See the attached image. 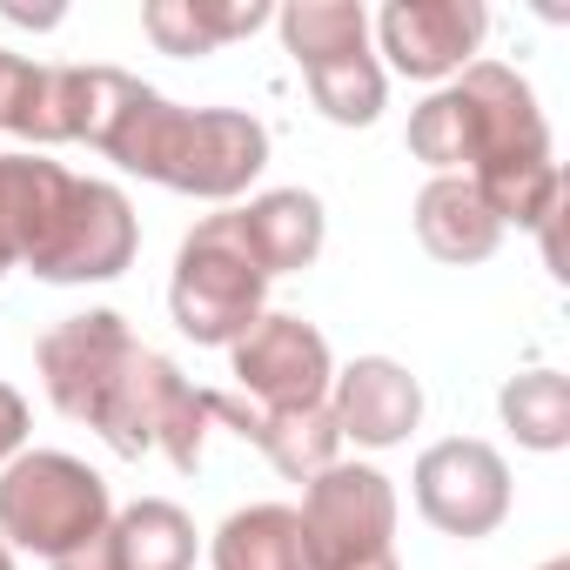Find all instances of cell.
Wrapping results in <instances>:
<instances>
[{
	"instance_id": "6da1fadb",
	"label": "cell",
	"mask_w": 570,
	"mask_h": 570,
	"mask_svg": "<svg viewBox=\"0 0 570 570\" xmlns=\"http://www.w3.org/2000/svg\"><path fill=\"white\" fill-rule=\"evenodd\" d=\"M75 141L195 202H235L268 168V128L248 108H181L121 68H75Z\"/></svg>"
},
{
	"instance_id": "7a4b0ae2",
	"label": "cell",
	"mask_w": 570,
	"mask_h": 570,
	"mask_svg": "<svg viewBox=\"0 0 570 570\" xmlns=\"http://www.w3.org/2000/svg\"><path fill=\"white\" fill-rule=\"evenodd\" d=\"M410 155L436 175H463L503 228H543L563 215V175L530 81L503 61H470L410 115Z\"/></svg>"
},
{
	"instance_id": "3957f363",
	"label": "cell",
	"mask_w": 570,
	"mask_h": 570,
	"mask_svg": "<svg viewBox=\"0 0 570 570\" xmlns=\"http://www.w3.org/2000/svg\"><path fill=\"white\" fill-rule=\"evenodd\" d=\"M168 316L188 343L202 350H228L242 343L262 316H268V275L255 268V255L235 235V215H202L181 248H175V275H168Z\"/></svg>"
},
{
	"instance_id": "277c9868",
	"label": "cell",
	"mask_w": 570,
	"mask_h": 570,
	"mask_svg": "<svg viewBox=\"0 0 570 570\" xmlns=\"http://www.w3.org/2000/svg\"><path fill=\"white\" fill-rule=\"evenodd\" d=\"M115 523V497L101 470L68 450H21L0 470V543L28 557H68Z\"/></svg>"
},
{
	"instance_id": "5b68a950",
	"label": "cell",
	"mask_w": 570,
	"mask_h": 570,
	"mask_svg": "<svg viewBox=\"0 0 570 570\" xmlns=\"http://www.w3.org/2000/svg\"><path fill=\"white\" fill-rule=\"evenodd\" d=\"M215 430V410H208V390L188 383L168 356H155L148 343L128 356V370L115 376L101 416H95V436L115 450V456H148L161 450L181 476L202 470V443Z\"/></svg>"
},
{
	"instance_id": "8992f818",
	"label": "cell",
	"mask_w": 570,
	"mask_h": 570,
	"mask_svg": "<svg viewBox=\"0 0 570 570\" xmlns=\"http://www.w3.org/2000/svg\"><path fill=\"white\" fill-rule=\"evenodd\" d=\"M309 570H383L396 550V483L376 463H330L296 503Z\"/></svg>"
},
{
	"instance_id": "52a82bcc",
	"label": "cell",
	"mask_w": 570,
	"mask_h": 570,
	"mask_svg": "<svg viewBox=\"0 0 570 570\" xmlns=\"http://www.w3.org/2000/svg\"><path fill=\"white\" fill-rule=\"evenodd\" d=\"M135 248H141V222H135V202L115 188V181H95V175H75L41 248L28 255V268L41 282H115L135 268Z\"/></svg>"
},
{
	"instance_id": "ba28073f",
	"label": "cell",
	"mask_w": 570,
	"mask_h": 570,
	"mask_svg": "<svg viewBox=\"0 0 570 570\" xmlns=\"http://www.w3.org/2000/svg\"><path fill=\"white\" fill-rule=\"evenodd\" d=\"M410 497H416L423 523H436L443 537L476 543V537L503 530V517H510V463L483 436H443L416 456Z\"/></svg>"
},
{
	"instance_id": "9c48e42d",
	"label": "cell",
	"mask_w": 570,
	"mask_h": 570,
	"mask_svg": "<svg viewBox=\"0 0 570 570\" xmlns=\"http://www.w3.org/2000/svg\"><path fill=\"white\" fill-rule=\"evenodd\" d=\"M228 376H235V396L255 410H316L330 403L336 356L316 323L268 309L242 343H228Z\"/></svg>"
},
{
	"instance_id": "30bf717a",
	"label": "cell",
	"mask_w": 570,
	"mask_h": 570,
	"mask_svg": "<svg viewBox=\"0 0 570 570\" xmlns=\"http://www.w3.org/2000/svg\"><path fill=\"white\" fill-rule=\"evenodd\" d=\"M370 35H376V61H390L410 81L443 88L476 61V48L490 35V8L483 0H383Z\"/></svg>"
},
{
	"instance_id": "8fae6325",
	"label": "cell",
	"mask_w": 570,
	"mask_h": 570,
	"mask_svg": "<svg viewBox=\"0 0 570 570\" xmlns=\"http://www.w3.org/2000/svg\"><path fill=\"white\" fill-rule=\"evenodd\" d=\"M135 350H141V343H135V330H128L115 309H88V316L55 323V330L35 343V370H41V383H48V403H55L68 423H88V430H95V416H101V403H108V390H115V376L128 370Z\"/></svg>"
},
{
	"instance_id": "7c38bea8",
	"label": "cell",
	"mask_w": 570,
	"mask_h": 570,
	"mask_svg": "<svg viewBox=\"0 0 570 570\" xmlns=\"http://www.w3.org/2000/svg\"><path fill=\"white\" fill-rule=\"evenodd\" d=\"M330 416H336L343 443H356V450H396L423 423V383L396 356H356L330 383Z\"/></svg>"
},
{
	"instance_id": "4fadbf2b",
	"label": "cell",
	"mask_w": 570,
	"mask_h": 570,
	"mask_svg": "<svg viewBox=\"0 0 570 570\" xmlns=\"http://www.w3.org/2000/svg\"><path fill=\"white\" fill-rule=\"evenodd\" d=\"M208 410H215V423H228L242 443H255L289 483H309V476H323L330 463H343V436H336L330 403H316V410H255V403H242L235 390H208Z\"/></svg>"
},
{
	"instance_id": "5bb4252c",
	"label": "cell",
	"mask_w": 570,
	"mask_h": 570,
	"mask_svg": "<svg viewBox=\"0 0 570 570\" xmlns=\"http://www.w3.org/2000/svg\"><path fill=\"white\" fill-rule=\"evenodd\" d=\"M228 215H235V235H242V248L255 255V268L268 282L309 268L323 255V242H330L323 195H309V188H262V195H248Z\"/></svg>"
},
{
	"instance_id": "9a60e30c",
	"label": "cell",
	"mask_w": 570,
	"mask_h": 570,
	"mask_svg": "<svg viewBox=\"0 0 570 570\" xmlns=\"http://www.w3.org/2000/svg\"><path fill=\"white\" fill-rule=\"evenodd\" d=\"M410 222H416V242H423L436 262H450V268H476V262H490L497 242H503V222L490 215V202H483L463 175H430Z\"/></svg>"
},
{
	"instance_id": "2e32d148",
	"label": "cell",
	"mask_w": 570,
	"mask_h": 570,
	"mask_svg": "<svg viewBox=\"0 0 570 570\" xmlns=\"http://www.w3.org/2000/svg\"><path fill=\"white\" fill-rule=\"evenodd\" d=\"M275 8L268 0H148L141 8V35L175 55V61H202V55H222L228 41L268 28Z\"/></svg>"
},
{
	"instance_id": "e0dca14e",
	"label": "cell",
	"mask_w": 570,
	"mask_h": 570,
	"mask_svg": "<svg viewBox=\"0 0 570 570\" xmlns=\"http://www.w3.org/2000/svg\"><path fill=\"white\" fill-rule=\"evenodd\" d=\"M68 181L75 175L61 161H48V155H0V275L21 268L41 248Z\"/></svg>"
},
{
	"instance_id": "ac0fdd59",
	"label": "cell",
	"mask_w": 570,
	"mask_h": 570,
	"mask_svg": "<svg viewBox=\"0 0 570 570\" xmlns=\"http://www.w3.org/2000/svg\"><path fill=\"white\" fill-rule=\"evenodd\" d=\"M208 563L215 570H309L296 503H242V510H228L222 530L208 537Z\"/></svg>"
},
{
	"instance_id": "d6986e66",
	"label": "cell",
	"mask_w": 570,
	"mask_h": 570,
	"mask_svg": "<svg viewBox=\"0 0 570 570\" xmlns=\"http://www.w3.org/2000/svg\"><path fill=\"white\" fill-rule=\"evenodd\" d=\"M108 537L121 570H195V550H202L195 517L168 497H135L128 510H115Z\"/></svg>"
},
{
	"instance_id": "ffe728a7",
	"label": "cell",
	"mask_w": 570,
	"mask_h": 570,
	"mask_svg": "<svg viewBox=\"0 0 570 570\" xmlns=\"http://www.w3.org/2000/svg\"><path fill=\"white\" fill-rule=\"evenodd\" d=\"M303 81H309V101L323 108V121H336V128H370L390 108V75H383L376 48L303 61Z\"/></svg>"
},
{
	"instance_id": "44dd1931",
	"label": "cell",
	"mask_w": 570,
	"mask_h": 570,
	"mask_svg": "<svg viewBox=\"0 0 570 570\" xmlns=\"http://www.w3.org/2000/svg\"><path fill=\"white\" fill-rule=\"evenodd\" d=\"M497 416L523 450L557 456L570 443V383L557 370H523V376H510L497 390Z\"/></svg>"
},
{
	"instance_id": "7402d4cb",
	"label": "cell",
	"mask_w": 570,
	"mask_h": 570,
	"mask_svg": "<svg viewBox=\"0 0 570 570\" xmlns=\"http://www.w3.org/2000/svg\"><path fill=\"white\" fill-rule=\"evenodd\" d=\"M275 35L289 48V61L303 68V61L370 48V14H363V0H289V8H275Z\"/></svg>"
},
{
	"instance_id": "603a6c76",
	"label": "cell",
	"mask_w": 570,
	"mask_h": 570,
	"mask_svg": "<svg viewBox=\"0 0 570 570\" xmlns=\"http://www.w3.org/2000/svg\"><path fill=\"white\" fill-rule=\"evenodd\" d=\"M35 68H41V61H28V55H14V48H0V135H14V128H21V115H28V88H35Z\"/></svg>"
},
{
	"instance_id": "cb8c5ba5",
	"label": "cell",
	"mask_w": 570,
	"mask_h": 570,
	"mask_svg": "<svg viewBox=\"0 0 570 570\" xmlns=\"http://www.w3.org/2000/svg\"><path fill=\"white\" fill-rule=\"evenodd\" d=\"M28 430H35V416H28V396H21L14 383H0V470H8V463L28 450Z\"/></svg>"
},
{
	"instance_id": "d4e9b609",
	"label": "cell",
	"mask_w": 570,
	"mask_h": 570,
	"mask_svg": "<svg viewBox=\"0 0 570 570\" xmlns=\"http://www.w3.org/2000/svg\"><path fill=\"white\" fill-rule=\"evenodd\" d=\"M48 570H121V563H115V537L101 530V537H88L81 550H68V557H55Z\"/></svg>"
},
{
	"instance_id": "484cf974",
	"label": "cell",
	"mask_w": 570,
	"mask_h": 570,
	"mask_svg": "<svg viewBox=\"0 0 570 570\" xmlns=\"http://www.w3.org/2000/svg\"><path fill=\"white\" fill-rule=\"evenodd\" d=\"M0 21H14V28H61V8H21V0H0Z\"/></svg>"
},
{
	"instance_id": "4316f807",
	"label": "cell",
	"mask_w": 570,
	"mask_h": 570,
	"mask_svg": "<svg viewBox=\"0 0 570 570\" xmlns=\"http://www.w3.org/2000/svg\"><path fill=\"white\" fill-rule=\"evenodd\" d=\"M0 570H14V550H8V543H0Z\"/></svg>"
},
{
	"instance_id": "83f0119b",
	"label": "cell",
	"mask_w": 570,
	"mask_h": 570,
	"mask_svg": "<svg viewBox=\"0 0 570 570\" xmlns=\"http://www.w3.org/2000/svg\"><path fill=\"white\" fill-rule=\"evenodd\" d=\"M543 570H570V557H550V563H543Z\"/></svg>"
},
{
	"instance_id": "f1b7e54d",
	"label": "cell",
	"mask_w": 570,
	"mask_h": 570,
	"mask_svg": "<svg viewBox=\"0 0 570 570\" xmlns=\"http://www.w3.org/2000/svg\"><path fill=\"white\" fill-rule=\"evenodd\" d=\"M383 570H396V563H383Z\"/></svg>"
}]
</instances>
